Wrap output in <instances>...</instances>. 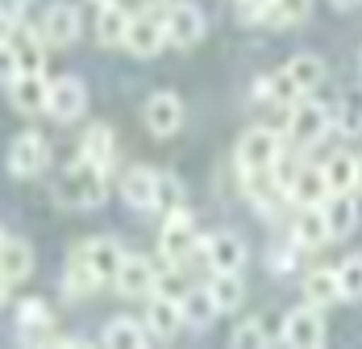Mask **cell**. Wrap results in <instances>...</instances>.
Returning a JSON list of instances; mask_svg holds the SVG:
<instances>
[{
    "mask_svg": "<svg viewBox=\"0 0 362 349\" xmlns=\"http://www.w3.org/2000/svg\"><path fill=\"white\" fill-rule=\"evenodd\" d=\"M105 167L88 162V158H75L67 171L54 179V200L63 208H100L109 200V179Z\"/></svg>",
    "mask_w": 362,
    "mask_h": 349,
    "instance_id": "cell-1",
    "label": "cell"
},
{
    "mask_svg": "<svg viewBox=\"0 0 362 349\" xmlns=\"http://www.w3.org/2000/svg\"><path fill=\"white\" fill-rule=\"evenodd\" d=\"M200 229H196V216L187 208H171L163 216V233H158V249L171 266H183L196 249H200Z\"/></svg>",
    "mask_w": 362,
    "mask_h": 349,
    "instance_id": "cell-2",
    "label": "cell"
},
{
    "mask_svg": "<svg viewBox=\"0 0 362 349\" xmlns=\"http://www.w3.org/2000/svg\"><path fill=\"white\" fill-rule=\"evenodd\" d=\"M333 129V112L321 100H300L288 108V141L291 150H313L317 141H325V134Z\"/></svg>",
    "mask_w": 362,
    "mask_h": 349,
    "instance_id": "cell-3",
    "label": "cell"
},
{
    "mask_svg": "<svg viewBox=\"0 0 362 349\" xmlns=\"http://www.w3.org/2000/svg\"><path fill=\"white\" fill-rule=\"evenodd\" d=\"M279 154H284V138L275 134V129H267V125H254L246 129L242 138H238V171L250 174V171H271L275 162H279Z\"/></svg>",
    "mask_w": 362,
    "mask_h": 349,
    "instance_id": "cell-4",
    "label": "cell"
},
{
    "mask_svg": "<svg viewBox=\"0 0 362 349\" xmlns=\"http://www.w3.org/2000/svg\"><path fill=\"white\" fill-rule=\"evenodd\" d=\"M329 337L325 329V316L321 308H313V304H300V308H291L284 316V324H279V341L291 349H321Z\"/></svg>",
    "mask_w": 362,
    "mask_h": 349,
    "instance_id": "cell-5",
    "label": "cell"
},
{
    "mask_svg": "<svg viewBox=\"0 0 362 349\" xmlns=\"http://www.w3.org/2000/svg\"><path fill=\"white\" fill-rule=\"evenodd\" d=\"M50 167V141L42 138L37 129L17 134L8 146V174L13 179H37V174Z\"/></svg>",
    "mask_w": 362,
    "mask_h": 349,
    "instance_id": "cell-6",
    "label": "cell"
},
{
    "mask_svg": "<svg viewBox=\"0 0 362 349\" xmlns=\"http://www.w3.org/2000/svg\"><path fill=\"white\" fill-rule=\"evenodd\" d=\"M83 108H88V88H83V79H75V75H59V79H50V92H46V117L71 125V121L83 117Z\"/></svg>",
    "mask_w": 362,
    "mask_h": 349,
    "instance_id": "cell-7",
    "label": "cell"
},
{
    "mask_svg": "<svg viewBox=\"0 0 362 349\" xmlns=\"http://www.w3.org/2000/svg\"><path fill=\"white\" fill-rule=\"evenodd\" d=\"M17 337L25 345H63L67 341V337H59L54 316H50V308L42 300H21V308H17Z\"/></svg>",
    "mask_w": 362,
    "mask_h": 349,
    "instance_id": "cell-8",
    "label": "cell"
},
{
    "mask_svg": "<svg viewBox=\"0 0 362 349\" xmlns=\"http://www.w3.org/2000/svg\"><path fill=\"white\" fill-rule=\"evenodd\" d=\"M163 25H167V42H171V46H180V50L196 46V42L204 37V30H209L204 13H200L196 4H187V0L171 4V8L163 13Z\"/></svg>",
    "mask_w": 362,
    "mask_h": 349,
    "instance_id": "cell-9",
    "label": "cell"
},
{
    "mask_svg": "<svg viewBox=\"0 0 362 349\" xmlns=\"http://www.w3.org/2000/svg\"><path fill=\"white\" fill-rule=\"evenodd\" d=\"M134 59H154L163 46H171L167 42V25H163V17H150V13H138V17H129V30H125V42H121Z\"/></svg>",
    "mask_w": 362,
    "mask_h": 349,
    "instance_id": "cell-10",
    "label": "cell"
},
{
    "mask_svg": "<svg viewBox=\"0 0 362 349\" xmlns=\"http://www.w3.org/2000/svg\"><path fill=\"white\" fill-rule=\"evenodd\" d=\"M142 121L154 138H171V134H180V125H183V100L175 92H154L142 108Z\"/></svg>",
    "mask_w": 362,
    "mask_h": 349,
    "instance_id": "cell-11",
    "label": "cell"
},
{
    "mask_svg": "<svg viewBox=\"0 0 362 349\" xmlns=\"http://www.w3.org/2000/svg\"><path fill=\"white\" fill-rule=\"evenodd\" d=\"M112 287H117L125 300L150 295V291H158V271H154V262L142 258V254H125V262H121V271H117Z\"/></svg>",
    "mask_w": 362,
    "mask_h": 349,
    "instance_id": "cell-12",
    "label": "cell"
},
{
    "mask_svg": "<svg viewBox=\"0 0 362 349\" xmlns=\"http://www.w3.org/2000/svg\"><path fill=\"white\" fill-rule=\"evenodd\" d=\"M146 329L150 337L158 341H171L175 333L183 329V304L167 291H150V304H146Z\"/></svg>",
    "mask_w": 362,
    "mask_h": 349,
    "instance_id": "cell-13",
    "label": "cell"
},
{
    "mask_svg": "<svg viewBox=\"0 0 362 349\" xmlns=\"http://www.w3.org/2000/svg\"><path fill=\"white\" fill-rule=\"evenodd\" d=\"M79 8L75 4H50L46 8V17H42V37H46V46H54V50H63V46H75L79 42Z\"/></svg>",
    "mask_w": 362,
    "mask_h": 349,
    "instance_id": "cell-14",
    "label": "cell"
},
{
    "mask_svg": "<svg viewBox=\"0 0 362 349\" xmlns=\"http://www.w3.org/2000/svg\"><path fill=\"white\" fill-rule=\"evenodd\" d=\"M200 254L209 258L213 271H242V266H246V242H242L238 233H229V229L209 233V237L200 242Z\"/></svg>",
    "mask_w": 362,
    "mask_h": 349,
    "instance_id": "cell-15",
    "label": "cell"
},
{
    "mask_svg": "<svg viewBox=\"0 0 362 349\" xmlns=\"http://www.w3.org/2000/svg\"><path fill=\"white\" fill-rule=\"evenodd\" d=\"M154 191H158V171L154 167H129V171L121 174V200L129 204V208L138 212H154Z\"/></svg>",
    "mask_w": 362,
    "mask_h": 349,
    "instance_id": "cell-16",
    "label": "cell"
},
{
    "mask_svg": "<svg viewBox=\"0 0 362 349\" xmlns=\"http://www.w3.org/2000/svg\"><path fill=\"white\" fill-rule=\"evenodd\" d=\"M321 212H325L329 237H350L358 229V200H354V191H329Z\"/></svg>",
    "mask_w": 362,
    "mask_h": 349,
    "instance_id": "cell-17",
    "label": "cell"
},
{
    "mask_svg": "<svg viewBox=\"0 0 362 349\" xmlns=\"http://www.w3.org/2000/svg\"><path fill=\"white\" fill-rule=\"evenodd\" d=\"M46 92H50V79L46 75H17L8 83V100L17 112L34 117V112H46Z\"/></svg>",
    "mask_w": 362,
    "mask_h": 349,
    "instance_id": "cell-18",
    "label": "cell"
},
{
    "mask_svg": "<svg viewBox=\"0 0 362 349\" xmlns=\"http://www.w3.org/2000/svg\"><path fill=\"white\" fill-rule=\"evenodd\" d=\"M291 237L300 249H321L329 237V225H325V212L321 204H304V208H296V225H291Z\"/></svg>",
    "mask_w": 362,
    "mask_h": 349,
    "instance_id": "cell-19",
    "label": "cell"
},
{
    "mask_svg": "<svg viewBox=\"0 0 362 349\" xmlns=\"http://www.w3.org/2000/svg\"><path fill=\"white\" fill-rule=\"evenodd\" d=\"M79 158H88V162H96V167L109 171L112 158H117V134H112V125H105V121L88 125L83 138H79Z\"/></svg>",
    "mask_w": 362,
    "mask_h": 349,
    "instance_id": "cell-20",
    "label": "cell"
},
{
    "mask_svg": "<svg viewBox=\"0 0 362 349\" xmlns=\"http://www.w3.org/2000/svg\"><path fill=\"white\" fill-rule=\"evenodd\" d=\"M300 287H304V304H313V308H333L337 300H341V283H337V266L329 271V266H317V271H308L304 279H300Z\"/></svg>",
    "mask_w": 362,
    "mask_h": 349,
    "instance_id": "cell-21",
    "label": "cell"
},
{
    "mask_svg": "<svg viewBox=\"0 0 362 349\" xmlns=\"http://www.w3.org/2000/svg\"><path fill=\"white\" fill-rule=\"evenodd\" d=\"M79 249H83V258L96 266V275H100L105 283L117 279V271H121V262H125V249H121L117 237H88Z\"/></svg>",
    "mask_w": 362,
    "mask_h": 349,
    "instance_id": "cell-22",
    "label": "cell"
},
{
    "mask_svg": "<svg viewBox=\"0 0 362 349\" xmlns=\"http://www.w3.org/2000/svg\"><path fill=\"white\" fill-rule=\"evenodd\" d=\"M288 200L296 204V208H304V204H325V200H329L325 171H321V167H308V162H304V167L296 171V179H291Z\"/></svg>",
    "mask_w": 362,
    "mask_h": 349,
    "instance_id": "cell-23",
    "label": "cell"
},
{
    "mask_svg": "<svg viewBox=\"0 0 362 349\" xmlns=\"http://www.w3.org/2000/svg\"><path fill=\"white\" fill-rule=\"evenodd\" d=\"M100 283H105V279H100V275H96V266L83 258V249H75L71 258H67V271H63V295L83 300V295H92Z\"/></svg>",
    "mask_w": 362,
    "mask_h": 349,
    "instance_id": "cell-24",
    "label": "cell"
},
{
    "mask_svg": "<svg viewBox=\"0 0 362 349\" xmlns=\"http://www.w3.org/2000/svg\"><path fill=\"white\" fill-rule=\"evenodd\" d=\"M13 46H17L21 75H46V37H42V30H17Z\"/></svg>",
    "mask_w": 362,
    "mask_h": 349,
    "instance_id": "cell-25",
    "label": "cell"
},
{
    "mask_svg": "<svg viewBox=\"0 0 362 349\" xmlns=\"http://www.w3.org/2000/svg\"><path fill=\"white\" fill-rule=\"evenodd\" d=\"M0 271H4L13 283L30 279V271H34V249H30V242L4 237V242H0Z\"/></svg>",
    "mask_w": 362,
    "mask_h": 349,
    "instance_id": "cell-26",
    "label": "cell"
},
{
    "mask_svg": "<svg viewBox=\"0 0 362 349\" xmlns=\"http://www.w3.org/2000/svg\"><path fill=\"white\" fill-rule=\"evenodd\" d=\"M180 304H183V324H192V329H209L221 316V308H217V300H213L209 287H196V291L180 295Z\"/></svg>",
    "mask_w": 362,
    "mask_h": 349,
    "instance_id": "cell-27",
    "label": "cell"
},
{
    "mask_svg": "<svg viewBox=\"0 0 362 349\" xmlns=\"http://www.w3.org/2000/svg\"><path fill=\"white\" fill-rule=\"evenodd\" d=\"M321 171H325L329 191H354V179H358V154L337 150V154H329L325 162H321Z\"/></svg>",
    "mask_w": 362,
    "mask_h": 349,
    "instance_id": "cell-28",
    "label": "cell"
},
{
    "mask_svg": "<svg viewBox=\"0 0 362 349\" xmlns=\"http://www.w3.org/2000/svg\"><path fill=\"white\" fill-rule=\"evenodd\" d=\"M213 300H217L221 312H238L242 300H246V283H242V271H213V283H209Z\"/></svg>",
    "mask_w": 362,
    "mask_h": 349,
    "instance_id": "cell-29",
    "label": "cell"
},
{
    "mask_svg": "<svg viewBox=\"0 0 362 349\" xmlns=\"http://www.w3.org/2000/svg\"><path fill=\"white\" fill-rule=\"evenodd\" d=\"M288 75L300 83V92H304V96H313V92L329 79V67H325V59H321V54H296V59L288 63Z\"/></svg>",
    "mask_w": 362,
    "mask_h": 349,
    "instance_id": "cell-30",
    "label": "cell"
},
{
    "mask_svg": "<svg viewBox=\"0 0 362 349\" xmlns=\"http://www.w3.org/2000/svg\"><path fill=\"white\" fill-rule=\"evenodd\" d=\"M308 13H313V0H271L267 13H262V21L271 30H291V25H304Z\"/></svg>",
    "mask_w": 362,
    "mask_h": 349,
    "instance_id": "cell-31",
    "label": "cell"
},
{
    "mask_svg": "<svg viewBox=\"0 0 362 349\" xmlns=\"http://www.w3.org/2000/svg\"><path fill=\"white\" fill-rule=\"evenodd\" d=\"M125 30H129V13L121 4H100V13H96V42L100 46H121Z\"/></svg>",
    "mask_w": 362,
    "mask_h": 349,
    "instance_id": "cell-32",
    "label": "cell"
},
{
    "mask_svg": "<svg viewBox=\"0 0 362 349\" xmlns=\"http://www.w3.org/2000/svg\"><path fill=\"white\" fill-rule=\"evenodd\" d=\"M333 125H337V134H346V138H358L362 134V88H346V92L337 96Z\"/></svg>",
    "mask_w": 362,
    "mask_h": 349,
    "instance_id": "cell-33",
    "label": "cell"
},
{
    "mask_svg": "<svg viewBox=\"0 0 362 349\" xmlns=\"http://www.w3.org/2000/svg\"><path fill=\"white\" fill-rule=\"evenodd\" d=\"M100 341L105 345H129V349H142L150 341V329L138 324V320H129V316H117L105 324V333H100Z\"/></svg>",
    "mask_w": 362,
    "mask_h": 349,
    "instance_id": "cell-34",
    "label": "cell"
},
{
    "mask_svg": "<svg viewBox=\"0 0 362 349\" xmlns=\"http://www.w3.org/2000/svg\"><path fill=\"white\" fill-rule=\"evenodd\" d=\"M262 92H267V100L279 108H291L304 100V92H300V83L288 75V67L284 71H271V75H262Z\"/></svg>",
    "mask_w": 362,
    "mask_h": 349,
    "instance_id": "cell-35",
    "label": "cell"
},
{
    "mask_svg": "<svg viewBox=\"0 0 362 349\" xmlns=\"http://www.w3.org/2000/svg\"><path fill=\"white\" fill-rule=\"evenodd\" d=\"M337 283H341V300H362V254L337 262Z\"/></svg>",
    "mask_w": 362,
    "mask_h": 349,
    "instance_id": "cell-36",
    "label": "cell"
},
{
    "mask_svg": "<svg viewBox=\"0 0 362 349\" xmlns=\"http://www.w3.org/2000/svg\"><path fill=\"white\" fill-rule=\"evenodd\" d=\"M183 208V183L175 174H163L158 171V191H154V212H171Z\"/></svg>",
    "mask_w": 362,
    "mask_h": 349,
    "instance_id": "cell-37",
    "label": "cell"
},
{
    "mask_svg": "<svg viewBox=\"0 0 362 349\" xmlns=\"http://www.w3.org/2000/svg\"><path fill=\"white\" fill-rule=\"evenodd\" d=\"M229 345H271V333H267V324L258 316H250L229 333Z\"/></svg>",
    "mask_w": 362,
    "mask_h": 349,
    "instance_id": "cell-38",
    "label": "cell"
},
{
    "mask_svg": "<svg viewBox=\"0 0 362 349\" xmlns=\"http://www.w3.org/2000/svg\"><path fill=\"white\" fill-rule=\"evenodd\" d=\"M21 75V67H17V46L13 42H0V83H13Z\"/></svg>",
    "mask_w": 362,
    "mask_h": 349,
    "instance_id": "cell-39",
    "label": "cell"
},
{
    "mask_svg": "<svg viewBox=\"0 0 362 349\" xmlns=\"http://www.w3.org/2000/svg\"><path fill=\"white\" fill-rule=\"evenodd\" d=\"M233 4H238V17L242 21H262V13H267L271 0H233Z\"/></svg>",
    "mask_w": 362,
    "mask_h": 349,
    "instance_id": "cell-40",
    "label": "cell"
},
{
    "mask_svg": "<svg viewBox=\"0 0 362 349\" xmlns=\"http://www.w3.org/2000/svg\"><path fill=\"white\" fill-rule=\"evenodd\" d=\"M25 4H30V0H0V13H4V17H17V21H21Z\"/></svg>",
    "mask_w": 362,
    "mask_h": 349,
    "instance_id": "cell-41",
    "label": "cell"
},
{
    "mask_svg": "<svg viewBox=\"0 0 362 349\" xmlns=\"http://www.w3.org/2000/svg\"><path fill=\"white\" fill-rule=\"evenodd\" d=\"M8 291H13V279H8V275H4V271H0V308H4V304H8Z\"/></svg>",
    "mask_w": 362,
    "mask_h": 349,
    "instance_id": "cell-42",
    "label": "cell"
},
{
    "mask_svg": "<svg viewBox=\"0 0 362 349\" xmlns=\"http://www.w3.org/2000/svg\"><path fill=\"white\" fill-rule=\"evenodd\" d=\"M354 191L362 196V154H358V179H354Z\"/></svg>",
    "mask_w": 362,
    "mask_h": 349,
    "instance_id": "cell-43",
    "label": "cell"
},
{
    "mask_svg": "<svg viewBox=\"0 0 362 349\" xmlns=\"http://www.w3.org/2000/svg\"><path fill=\"white\" fill-rule=\"evenodd\" d=\"M333 4H337V8H354L358 0H333Z\"/></svg>",
    "mask_w": 362,
    "mask_h": 349,
    "instance_id": "cell-44",
    "label": "cell"
},
{
    "mask_svg": "<svg viewBox=\"0 0 362 349\" xmlns=\"http://www.w3.org/2000/svg\"><path fill=\"white\" fill-rule=\"evenodd\" d=\"M92 4H96V8H100V4H112V0H92Z\"/></svg>",
    "mask_w": 362,
    "mask_h": 349,
    "instance_id": "cell-45",
    "label": "cell"
}]
</instances>
